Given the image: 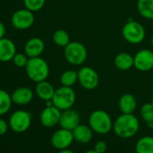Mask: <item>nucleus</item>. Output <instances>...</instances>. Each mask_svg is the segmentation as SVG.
Here are the masks:
<instances>
[{
	"label": "nucleus",
	"instance_id": "nucleus-1",
	"mask_svg": "<svg viewBox=\"0 0 153 153\" xmlns=\"http://www.w3.org/2000/svg\"><path fill=\"white\" fill-rule=\"evenodd\" d=\"M140 129V122L133 114H122L114 122L113 130L116 136L122 139H129L137 134Z\"/></svg>",
	"mask_w": 153,
	"mask_h": 153
},
{
	"label": "nucleus",
	"instance_id": "nucleus-2",
	"mask_svg": "<svg viewBox=\"0 0 153 153\" xmlns=\"http://www.w3.org/2000/svg\"><path fill=\"white\" fill-rule=\"evenodd\" d=\"M25 68L30 80L35 83L47 80L50 75L49 64L42 57L29 58V60Z\"/></svg>",
	"mask_w": 153,
	"mask_h": 153
},
{
	"label": "nucleus",
	"instance_id": "nucleus-3",
	"mask_svg": "<svg viewBox=\"0 0 153 153\" xmlns=\"http://www.w3.org/2000/svg\"><path fill=\"white\" fill-rule=\"evenodd\" d=\"M64 58L66 61L72 66L83 65L88 56V51L85 44L80 42H70L64 48Z\"/></svg>",
	"mask_w": 153,
	"mask_h": 153
},
{
	"label": "nucleus",
	"instance_id": "nucleus-4",
	"mask_svg": "<svg viewBox=\"0 0 153 153\" xmlns=\"http://www.w3.org/2000/svg\"><path fill=\"white\" fill-rule=\"evenodd\" d=\"M88 124L94 132L97 134H106L113 130L114 122L111 115L106 111L97 109L90 114Z\"/></svg>",
	"mask_w": 153,
	"mask_h": 153
},
{
	"label": "nucleus",
	"instance_id": "nucleus-5",
	"mask_svg": "<svg viewBox=\"0 0 153 153\" xmlns=\"http://www.w3.org/2000/svg\"><path fill=\"white\" fill-rule=\"evenodd\" d=\"M122 35L125 42L130 44L136 45L141 43L144 41L146 31L144 26L140 23L130 19L123 25L122 29Z\"/></svg>",
	"mask_w": 153,
	"mask_h": 153
},
{
	"label": "nucleus",
	"instance_id": "nucleus-6",
	"mask_svg": "<svg viewBox=\"0 0 153 153\" xmlns=\"http://www.w3.org/2000/svg\"><path fill=\"white\" fill-rule=\"evenodd\" d=\"M76 99V95L73 88L61 86L55 90L54 96L51 99L53 105L60 111L68 110L73 107Z\"/></svg>",
	"mask_w": 153,
	"mask_h": 153
},
{
	"label": "nucleus",
	"instance_id": "nucleus-7",
	"mask_svg": "<svg viewBox=\"0 0 153 153\" xmlns=\"http://www.w3.org/2000/svg\"><path fill=\"white\" fill-rule=\"evenodd\" d=\"M9 128L16 132L23 133L26 131L32 124V114L25 110L15 111L9 117Z\"/></svg>",
	"mask_w": 153,
	"mask_h": 153
},
{
	"label": "nucleus",
	"instance_id": "nucleus-8",
	"mask_svg": "<svg viewBox=\"0 0 153 153\" xmlns=\"http://www.w3.org/2000/svg\"><path fill=\"white\" fill-rule=\"evenodd\" d=\"M78 82L86 90H94L99 85V75L91 67L84 66L78 70Z\"/></svg>",
	"mask_w": 153,
	"mask_h": 153
},
{
	"label": "nucleus",
	"instance_id": "nucleus-9",
	"mask_svg": "<svg viewBox=\"0 0 153 153\" xmlns=\"http://www.w3.org/2000/svg\"><path fill=\"white\" fill-rule=\"evenodd\" d=\"M35 21L33 12L27 8H23L16 11L11 16V24L13 27L19 31H25L30 29Z\"/></svg>",
	"mask_w": 153,
	"mask_h": 153
},
{
	"label": "nucleus",
	"instance_id": "nucleus-10",
	"mask_svg": "<svg viewBox=\"0 0 153 153\" xmlns=\"http://www.w3.org/2000/svg\"><path fill=\"white\" fill-rule=\"evenodd\" d=\"M133 68L146 72L153 68V51L149 49H141L133 56Z\"/></svg>",
	"mask_w": 153,
	"mask_h": 153
},
{
	"label": "nucleus",
	"instance_id": "nucleus-11",
	"mask_svg": "<svg viewBox=\"0 0 153 153\" xmlns=\"http://www.w3.org/2000/svg\"><path fill=\"white\" fill-rule=\"evenodd\" d=\"M74 140L72 131L60 128L55 131L51 137V144L57 150L68 149Z\"/></svg>",
	"mask_w": 153,
	"mask_h": 153
},
{
	"label": "nucleus",
	"instance_id": "nucleus-12",
	"mask_svg": "<svg viewBox=\"0 0 153 153\" xmlns=\"http://www.w3.org/2000/svg\"><path fill=\"white\" fill-rule=\"evenodd\" d=\"M61 111L55 105L46 106L40 114V123L43 127L51 128L59 124Z\"/></svg>",
	"mask_w": 153,
	"mask_h": 153
},
{
	"label": "nucleus",
	"instance_id": "nucleus-13",
	"mask_svg": "<svg viewBox=\"0 0 153 153\" xmlns=\"http://www.w3.org/2000/svg\"><path fill=\"white\" fill-rule=\"evenodd\" d=\"M59 124L60 128L73 131L76 126L80 124V115L79 112L72 108L61 111Z\"/></svg>",
	"mask_w": 153,
	"mask_h": 153
},
{
	"label": "nucleus",
	"instance_id": "nucleus-14",
	"mask_svg": "<svg viewBox=\"0 0 153 153\" xmlns=\"http://www.w3.org/2000/svg\"><path fill=\"white\" fill-rule=\"evenodd\" d=\"M33 91L28 87L17 88L11 95L13 104H16L17 105H26L30 104L33 101Z\"/></svg>",
	"mask_w": 153,
	"mask_h": 153
},
{
	"label": "nucleus",
	"instance_id": "nucleus-15",
	"mask_svg": "<svg viewBox=\"0 0 153 153\" xmlns=\"http://www.w3.org/2000/svg\"><path fill=\"white\" fill-rule=\"evenodd\" d=\"M16 53L15 42L8 38L0 39V62H9L13 60Z\"/></svg>",
	"mask_w": 153,
	"mask_h": 153
},
{
	"label": "nucleus",
	"instance_id": "nucleus-16",
	"mask_svg": "<svg viewBox=\"0 0 153 153\" xmlns=\"http://www.w3.org/2000/svg\"><path fill=\"white\" fill-rule=\"evenodd\" d=\"M24 50L25 53L29 58L41 57L45 50V43L43 40L39 37H33L26 42Z\"/></svg>",
	"mask_w": 153,
	"mask_h": 153
},
{
	"label": "nucleus",
	"instance_id": "nucleus-17",
	"mask_svg": "<svg viewBox=\"0 0 153 153\" xmlns=\"http://www.w3.org/2000/svg\"><path fill=\"white\" fill-rule=\"evenodd\" d=\"M93 132L94 131L89 125L88 126L86 124L81 123L72 131L74 140L82 144H87L91 141L93 138Z\"/></svg>",
	"mask_w": 153,
	"mask_h": 153
},
{
	"label": "nucleus",
	"instance_id": "nucleus-18",
	"mask_svg": "<svg viewBox=\"0 0 153 153\" xmlns=\"http://www.w3.org/2000/svg\"><path fill=\"white\" fill-rule=\"evenodd\" d=\"M55 88L53 87V85L51 83H50L47 80L44 81H41L39 83H36L35 86V95L42 101L46 102L49 100H51L54 93H55Z\"/></svg>",
	"mask_w": 153,
	"mask_h": 153
},
{
	"label": "nucleus",
	"instance_id": "nucleus-19",
	"mask_svg": "<svg viewBox=\"0 0 153 153\" xmlns=\"http://www.w3.org/2000/svg\"><path fill=\"white\" fill-rule=\"evenodd\" d=\"M138 102L131 94H123L118 101V106L122 114H133L137 109Z\"/></svg>",
	"mask_w": 153,
	"mask_h": 153
},
{
	"label": "nucleus",
	"instance_id": "nucleus-20",
	"mask_svg": "<svg viewBox=\"0 0 153 153\" xmlns=\"http://www.w3.org/2000/svg\"><path fill=\"white\" fill-rule=\"evenodd\" d=\"M114 65L119 70H129L133 68V56L125 51L119 52L114 59Z\"/></svg>",
	"mask_w": 153,
	"mask_h": 153
},
{
	"label": "nucleus",
	"instance_id": "nucleus-21",
	"mask_svg": "<svg viewBox=\"0 0 153 153\" xmlns=\"http://www.w3.org/2000/svg\"><path fill=\"white\" fill-rule=\"evenodd\" d=\"M137 11L141 17L153 20V0H138Z\"/></svg>",
	"mask_w": 153,
	"mask_h": 153
},
{
	"label": "nucleus",
	"instance_id": "nucleus-22",
	"mask_svg": "<svg viewBox=\"0 0 153 153\" xmlns=\"http://www.w3.org/2000/svg\"><path fill=\"white\" fill-rule=\"evenodd\" d=\"M136 153H153V137L144 136L138 140L135 145Z\"/></svg>",
	"mask_w": 153,
	"mask_h": 153
},
{
	"label": "nucleus",
	"instance_id": "nucleus-23",
	"mask_svg": "<svg viewBox=\"0 0 153 153\" xmlns=\"http://www.w3.org/2000/svg\"><path fill=\"white\" fill-rule=\"evenodd\" d=\"M59 80H60L61 86L73 88V86L76 85V83L78 82V80H79L78 71H76L74 69H67V70H65L61 74Z\"/></svg>",
	"mask_w": 153,
	"mask_h": 153
},
{
	"label": "nucleus",
	"instance_id": "nucleus-24",
	"mask_svg": "<svg viewBox=\"0 0 153 153\" xmlns=\"http://www.w3.org/2000/svg\"><path fill=\"white\" fill-rule=\"evenodd\" d=\"M12 104L11 95L7 91L0 88V116L7 114L10 111Z\"/></svg>",
	"mask_w": 153,
	"mask_h": 153
},
{
	"label": "nucleus",
	"instance_id": "nucleus-25",
	"mask_svg": "<svg viewBox=\"0 0 153 153\" xmlns=\"http://www.w3.org/2000/svg\"><path fill=\"white\" fill-rule=\"evenodd\" d=\"M52 41H53V42H54V44L56 46L60 47V48H65L71 42L68 33L66 32L63 29L56 30L53 33Z\"/></svg>",
	"mask_w": 153,
	"mask_h": 153
},
{
	"label": "nucleus",
	"instance_id": "nucleus-26",
	"mask_svg": "<svg viewBox=\"0 0 153 153\" xmlns=\"http://www.w3.org/2000/svg\"><path fill=\"white\" fill-rule=\"evenodd\" d=\"M140 114L146 123H153V105L150 102L143 104L140 109Z\"/></svg>",
	"mask_w": 153,
	"mask_h": 153
},
{
	"label": "nucleus",
	"instance_id": "nucleus-27",
	"mask_svg": "<svg viewBox=\"0 0 153 153\" xmlns=\"http://www.w3.org/2000/svg\"><path fill=\"white\" fill-rule=\"evenodd\" d=\"M46 3V0H24L25 7L35 13L42 10Z\"/></svg>",
	"mask_w": 153,
	"mask_h": 153
},
{
	"label": "nucleus",
	"instance_id": "nucleus-28",
	"mask_svg": "<svg viewBox=\"0 0 153 153\" xmlns=\"http://www.w3.org/2000/svg\"><path fill=\"white\" fill-rule=\"evenodd\" d=\"M29 60V57L24 52H16L14 59H13V63L16 67L17 68H25L27 62Z\"/></svg>",
	"mask_w": 153,
	"mask_h": 153
},
{
	"label": "nucleus",
	"instance_id": "nucleus-29",
	"mask_svg": "<svg viewBox=\"0 0 153 153\" xmlns=\"http://www.w3.org/2000/svg\"><path fill=\"white\" fill-rule=\"evenodd\" d=\"M94 149L97 153H105L107 149V143L104 140H99L95 144Z\"/></svg>",
	"mask_w": 153,
	"mask_h": 153
},
{
	"label": "nucleus",
	"instance_id": "nucleus-30",
	"mask_svg": "<svg viewBox=\"0 0 153 153\" xmlns=\"http://www.w3.org/2000/svg\"><path fill=\"white\" fill-rule=\"evenodd\" d=\"M9 129V123L4 120L3 118L0 117V137L4 136Z\"/></svg>",
	"mask_w": 153,
	"mask_h": 153
},
{
	"label": "nucleus",
	"instance_id": "nucleus-31",
	"mask_svg": "<svg viewBox=\"0 0 153 153\" xmlns=\"http://www.w3.org/2000/svg\"><path fill=\"white\" fill-rule=\"evenodd\" d=\"M6 33H7L6 25H4V23H2L1 21H0V39H2V38L5 37Z\"/></svg>",
	"mask_w": 153,
	"mask_h": 153
},
{
	"label": "nucleus",
	"instance_id": "nucleus-32",
	"mask_svg": "<svg viewBox=\"0 0 153 153\" xmlns=\"http://www.w3.org/2000/svg\"><path fill=\"white\" fill-rule=\"evenodd\" d=\"M58 153H75L73 150L69 149H61V150H59Z\"/></svg>",
	"mask_w": 153,
	"mask_h": 153
},
{
	"label": "nucleus",
	"instance_id": "nucleus-33",
	"mask_svg": "<svg viewBox=\"0 0 153 153\" xmlns=\"http://www.w3.org/2000/svg\"><path fill=\"white\" fill-rule=\"evenodd\" d=\"M84 153H97L95 149H89V150H87V151H85Z\"/></svg>",
	"mask_w": 153,
	"mask_h": 153
},
{
	"label": "nucleus",
	"instance_id": "nucleus-34",
	"mask_svg": "<svg viewBox=\"0 0 153 153\" xmlns=\"http://www.w3.org/2000/svg\"><path fill=\"white\" fill-rule=\"evenodd\" d=\"M150 42H151V44H152V46H153V34H152V36H151V39H150Z\"/></svg>",
	"mask_w": 153,
	"mask_h": 153
},
{
	"label": "nucleus",
	"instance_id": "nucleus-35",
	"mask_svg": "<svg viewBox=\"0 0 153 153\" xmlns=\"http://www.w3.org/2000/svg\"><path fill=\"white\" fill-rule=\"evenodd\" d=\"M150 103H151V104H152V105H153V97H152V98H151V100H150Z\"/></svg>",
	"mask_w": 153,
	"mask_h": 153
},
{
	"label": "nucleus",
	"instance_id": "nucleus-36",
	"mask_svg": "<svg viewBox=\"0 0 153 153\" xmlns=\"http://www.w3.org/2000/svg\"><path fill=\"white\" fill-rule=\"evenodd\" d=\"M152 93H153V86H152Z\"/></svg>",
	"mask_w": 153,
	"mask_h": 153
},
{
	"label": "nucleus",
	"instance_id": "nucleus-37",
	"mask_svg": "<svg viewBox=\"0 0 153 153\" xmlns=\"http://www.w3.org/2000/svg\"><path fill=\"white\" fill-rule=\"evenodd\" d=\"M152 130H153V129H152Z\"/></svg>",
	"mask_w": 153,
	"mask_h": 153
}]
</instances>
